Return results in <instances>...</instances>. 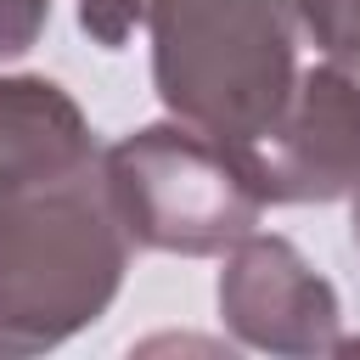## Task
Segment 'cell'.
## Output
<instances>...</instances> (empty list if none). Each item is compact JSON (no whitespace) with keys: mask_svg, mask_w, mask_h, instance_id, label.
Segmentation results:
<instances>
[{"mask_svg":"<svg viewBox=\"0 0 360 360\" xmlns=\"http://www.w3.org/2000/svg\"><path fill=\"white\" fill-rule=\"evenodd\" d=\"M349 236H354V248H360V191H354V214H349Z\"/></svg>","mask_w":360,"mask_h":360,"instance_id":"cell-10","label":"cell"},{"mask_svg":"<svg viewBox=\"0 0 360 360\" xmlns=\"http://www.w3.org/2000/svg\"><path fill=\"white\" fill-rule=\"evenodd\" d=\"M51 22V0H0V62L28 56Z\"/></svg>","mask_w":360,"mask_h":360,"instance_id":"cell-9","label":"cell"},{"mask_svg":"<svg viewBox=\"0 0 360 360\" xmlns=\"http://www.w3.org/2000/svg\"><path fill=\"white\" fill-rule=\"evenodd\" d=\"M129 248L208 259L242 242L264 214V186L242 141L197 124H141L101 152Z\"/></svg>","mask_w":360,"mask_h":360,"instance_id":"cell-3","label":"cell"},{"mask_svg":"<svg viewBox=\"0 0 360 360\" xmlns=\"http://www.w3.org/2000/svg\"><path fill=\"white\" fill-rule=\"evenodd\" d=\"M152 90L208 135L259 141L298 79V0H146Z\"/></svg>","mask_w":360,"mask_h":360,"instance_id":"cell-2","label":"cell"},{"mask_svg":"<svg viewBox=\"0 0 360 360\" xmlns=\"http://www.w3.org/2000/svg\"><path fill=\"white\" fill-rule=\"evenodd\" d=\"M141 17H146V0H79V28L101 51L129 45V34L141 28Z\"/></svg>","mask_w":360,"mask_h":360,"instance_id":"cell-8","label":"cell"},{"mask_svg":"<svg viewBox=\"0 0 360 360\" xmlns=\"http://www.w3.org/2000/svg\"><path fill=\"white\" fill-rule=\"evenodd\" d=\"M298 28L315 51L360 45V0H298Z\"/></svg>","mask_w":360,"mask_h":360,"instance_id":"cell-7","label":"cell"},{"mask_svg":"<svg viewBox=\"0 0 360 360\" xmlns=\"http://www.w3.org/2000/svg\"><path fill=\"white\" fill-rule=\"evenodd\" d=\"M219 321L242 349L259 354H338V287L309 270V259L287 236L248 231L225 248L219 270Z\"/></svg>","mask_w":360,"mask_h":360,"instance_id":"cell-5","label":"cell"},{"mask_svg":"<svg viewBox=\"0 0 360 360\" xmlns=\"http://www.w3.org/2000/svg\"><path fill=\"white\" fill-rule=\"evenodd\" d=\"M264 202H338L360 191V45L298 68L276 124L248 141Z\"/></svg>","mask_w":360,"mask_h":360,"instance_id":"cell-4","label":"cell"},{"mask_svg":"<svg viewBox=\"0 0 360 360\" xmlns=\"http://www.w3.org/2000/svg\"><path fill=\"white\" fill-rule=\"evenodd\" d=\"M101 146L79 101L45 73H0V202L96 163Z\"/></svg>","mask_w":360,"mask_h":360,"instance_id":"cell-6","label":"cell"},{"mask_svg":"<svg viewBox=\"0 0 360 360\" xmlns=\"http://www.w3.org/2000/svg\"><path fill=\"white\" fill-rule=\"evenodd\" d=\"M129 253L101 158L0 202V360L45 354L101 321Z\"/></svg>","mask_w":360,"mask_h":360,"instance_id":"cell-1","label":"cell"}]
</instances>
